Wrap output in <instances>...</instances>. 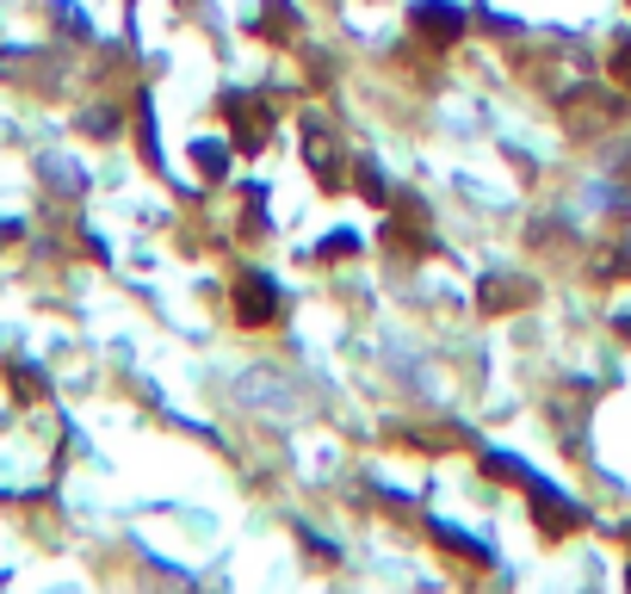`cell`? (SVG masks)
Listing matches in <instances>:
<instances>
[{
    "label": "cell",
    "mask_w": 631,
    "mask_h": 594,
    "mask_svg": "<svg viewBox=\"0 0 631 594\" xmlns=\"http://www.w3.org/2000/svg\"><path fill=\"white\" fill-rule=\"evenodd\" d=\"M619 81H626V87H631V44H626V50H619Z\"/></svg>",
    "instance_id": "277c9868"
},
{
    "label": "cell",
    "mask_w": 631,
    "mask_h": 594,
    "mask_svg": "<svg viewBox=\"0 0 631 594\" xmlns=\"http://www.w3.org/2000/svg\"><path fill=\"white\" fill-rule=\"evenodd\" d=\"M267 124H272V118L260 112V106H254V112H248V106H235V131H242V143H248V149L267 136Z\"/></svg>",
    "instance_id": "7a4b0ae2"
},
{
    "label": "cell",
    "mask_w": 631,
    "mask_h": 594,
    "mask_svg": "<svg viewBox=\"0 0 631 594\" xmlns=\"http://www.w3.org/2000/svg\"><path fill=\"white\" fill-rule=\"evenodd\" d=\"M421 25H427V32H459V13H440V7H421Z\"/></svg>",
    "instance_id": "3957f363"
},
{
    "label": "cell",
    "mask_w": 631,
    "mask_h": 594,
    "mask_svg": "<svg viewBox=\"0 0 631 594\" xmlns=\"http://www.w3.org/2000/svg\"><path fill=\"white\" fill-rule=\"evenodd\" d=\"M272 316V286L267 279H248L242 286V323H267Z\"/></svg>",
    "instance_id": "6da1fadb"
}]
</instances>
